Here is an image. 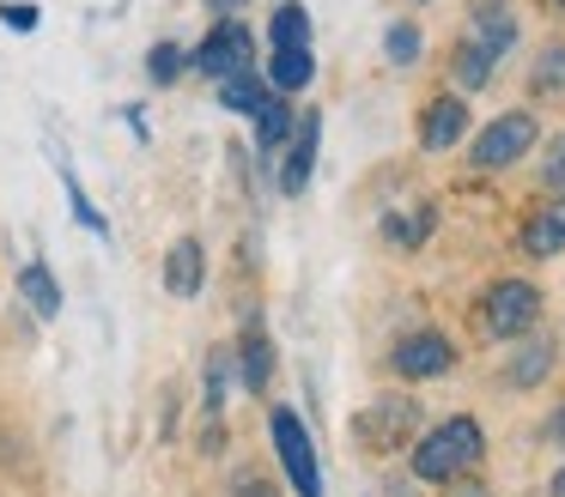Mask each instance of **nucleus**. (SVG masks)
<instances>
[{"label":"nucleus","instance_id":"b1692460","mask_svg":"<svg viewBox=\"0 0 565 497\" xmlns=\"http://www.w3.org/2000/svg\"><path fill=\"white\" fill-rule=\"evenodd\" d=\"M383 230H390V242H402V249H414V242H426V230H431V206H419L414 218L390 213V218H383Z\"/></svg>","mask_w":565,"mask_h":497},{"label":"nucleus","instance_id":"7ed1b4c3","mask_svg":"<svg viewBox=\"0 0 565 497\" xmlns=\"http://www.w3.org/2000/svg\"><path fill=\"white\" fill-rule=\"evenodd\" d=\"M268 431H274V449H280V467L292 479L298 497H322V473H317V443H310L305 419L292 407H274L268 412Z\"/></svg>","mask_w":565,"mask_h":497},{"label":"nucleus","instance_id":"bb28decb","mask_svg":"<svg viewBox=\"0 0 565 497\" xmlns=\"http://www.w3.org/2000/svg\"><path fill=\"white\" fill-rule=\"evenodd\" d=\"M0 19L13 24V31H38V19H43V12H38V7H0Z\"/></svg>","mask_w":565,"mask_h":497},{"label":"nucleus","instance_id":"a211bd4d","mask_svg":"<svg viewBox=\"0 0 565 497\" xmlns=\"http://www.w3.org/2000/svg\"><path fill=\"white\" fill-rule=\"evenodd\" d=\"M492 67H499V61H492L475 36H462V43H456V67L450 73H456V85H462V91H487Z\"/></svg>","mask_w":565,"mask_h":497},{"label":"nucleus","instance_id":"f03ea898","mask_svg":"<svg viewBox=\"0 0 565 497\" xmlns=\"http://www.w3.org/2000/svg\"><path fill=\"white\" fill-rule=\"evenodd\" d=\"M535 133H541V121L529 116V109H504V116H492L487 128L468 140V164H475V170H504V164H516V158L535 145Z\"/></svg>","mask_w":565,"mask_h":497},{"label":"nucleus","instance_id":"f3484780","mask_svg":"<svg viewBox=\"0 0 565 497\" xmlns=\"http://www.w3.org/2000/svg\"><path fill=\"white\" fill-rule=\"evenodd\" d=\"M547 370H553V339L535 334V339H529V346L511 358V370H504V376H511V388H535V382H547Z\"/></svg>","mask_w":565,"mask_h":497},{"label":"nucleus","instance_id":"5701e85b","mask_svg":"<svg viewBox=\"0 0 565 497\" xmlns=\"http://www.w3.org/2000/svg\"><path fill=\"white\" fill-rule=\"evenodd\" d=\"M189 67V48L183 43H152V55H147V73H152V85H177V73Z\"/></svg>","mask_w":565,"mask_h":497},{"label":"nucleus","instance_id":"f8f14e48","mask_svg":"<svg viewBox=\"0 0 565 497\" xmlns=\"http://www.w3.org/2000/svg\"><path fill=\"white\" fill-rule=\"evenodd\" d=\"M237 376H244L249 395H262V388L274 382V339L262 334L256 322L244 327V339H237Z\"/></svg>","mask_w":565,"mask_h":497},{"label":"nucleus","instance_id":"6e6552de","mask_svg":"<svg viewBox=\"0 0 565 497\" xmlns=\"http://www.w3.org/2000/svg\"><path fill=\"white\" fill-rule=\"evenodd\" d=\"M468 133H475L468 128V104L456 91H438L426 109H419V145H426V152H450V145H462Z\"/></svg>","mask_w":565,"mask_h":497},{"label":"nucleus","instance_id":"f257e3e1","mask_svg":"<svg viewBox=\"0 0 565 497\" xmlns=\"http://www.w3.org/2000/svg\"><path fill=\"white\" fill-rule=\"evenodd\" d=\"M480 455H487V431H480V419L456 412V419L431 424V431L419 436V449H414V479L450 485V479H462L468 467H480Z\"/></svg>","mask_w":565,"mask_h":497},{"label":"nucleus","instance_id":"7c9ffc66","mask_svg":"<svg viewBox=\"0 0 565 497\" xmlns=\"http://www.w3.org/2000/svg\"><path fill=\"white\" fill-rule=\"evenodd\" d=\"M419 7H426V0H419Z\"/></svg>","mask_w":565,"mask_h":497},{"label":"nucleus","instance_id":"ddd939ff","mask_svg":"<svg viewBox=\"0 0 565 497\" xmlns=\"http://www.w3.org/2000/svg\"><path fill=\"white\" fill-rule=\"evenodd\" d=\"M249 121H256V145H262V152H280V145L292 140V128H298L292 97H286V91H268V104H262Z\"/></svg>","mask_w":565,"mask_h":497},{"label":"nucleus","instance_id":"c85d7f7f","mask_svg":"<svg viewBox=\"0 0 565 497\" xmlns=\"http://www.w3.org/2000/svg\"><path fill=\"white\" fill-rule=\"evenodd\" d=\"M553 497H565V467H559V473H553Z\"/></svg>","mask_w":565,"mask_h":497},{"label":"nucleus","instance_id":"423d86ee","mask_svg":"<svg viewBox=\"0 0 565 497\" xmlns=\"http://www.w3.org/2000/svg\"><path fill=\"white\" fill-rule=\"evenodd\" d=\"M390 364H395V376H407V382H438V376L456 370V346L438 334V327H414V334L395 339Z\"/></svg>","mask_w":565,"mask_h":497},{"label":"nucleus","instance_id":"a878e982","mask_svg":"<svg viewBox=\"0 0 565 497\" xmlns=\"http://www.w3.org/2000/svg\"><path fill=\"white\" fill-rule=\"evenodd\" d=\"M62 182H67V201H74V218H79V225L98 230V237H110V230H104V213L86 201V194H79V182H74V176H62Z\"/></svg>","mask_w":565,"mask_h":497},{"label":"nucleus","instance_id":"4468645a","mask_svg":"<svg viewBox=\"0 0 565 497\" xmlns=\"http://www.w3.org/2000/svg\"><path fill=\"white\" fill-rule=\"evenodd\" d=\"M317 79V61H310V43H298V48H274V61H268V85L274 91H305V85Z\"/></svg>","mask_w":565,"mask_h":497},{"label":"nucleus","instance_id":"9d476101","mask_svg":"<svg viewBox=\"0 0 565 497\" xmlns=\"http://www.w3.org/2000/svg\"><path fill=\"white\" fill-rule=\"evenodd\" d=\"M468 36H475L492 61L511 55V48H516V12L504 7V0H475V31H468Z\"/></svg>","mask_w":565,"mask_h":497},{"label":"nucleus","instance_id":"1a4fd4ad","mask_svg":"<svg viewBox=\"0 0 565 497\" xmlns=\"http://www.w3.org/2000/svg\"><path fill=\"white\" fill-rule=\"evenodd\" d=\"M201 285H207V255H201L195 237H177L171 255H164V291L171 298H195Z\"/></svg>","mask_w":565,"mask_h":497},{"label":"nucleus","instance_id":"dca6fc26","mask_svg":"<svg viewBox=\"0 0 565 497\" xmlns=\"http://www.w3.org/2000/svg\"><path fill=\"white\" fill-rule=\"evenodd\" d=\"M19 291H25V303L50 322V315H62V285H55L50 261H31L25 273H19Z\"/></svg>","mask_w":565,"mask_h":497},{"label":"nucleus","instance_id":"aec40b11","mask_svg":"<svg viewBox=\"0 0 565 497\" xmlns=\"http://www.w3.org/2000/svg\"><path fill=\"white\" fill-rule=\"evenodd\" d=\"M268 36H274V48H298V43H310V12L298 7V0H280V7H274Z\"/></svg>","mask_w":565,"mask_h":497},{"label":"nucleus","instance_id":"6ab92c4d","mask_svg":"<svg viewBox=\"0 0 565 497\" xmlns=\"http://www.w3.org/2000/svg\"><path fill=\"white\" fill-rule=\"evenodd\" d=\"M529 91L535 97H565V43H547L529 67Z\"/></svg>","mask_w":565,"mask_h":497},{"label":"nucleus","instance_id":"2eb2a0df","mask_svg":"<svg viewBox=\"0 0 565 497\" xmlns=\"http://www.w3.org/2000/svg\"><path fill=\"white\" fill-rule=\"evenodd\" d=\"M268 91H274V85L256 79V67H244V73H232V79H220V104L237 109V116H256V109L268 104Z\"/></svg>","mask_w":565,"mask_h":497},{"label":"nucleus","instance_id":"2f4dec72","mask_svg":"<svg viewBox=\"0 0 565 497\" xmlns=\"http://www.w3.org/2000/svg\"><path fill=\"white\" fill-rule=\"evenodd\" d=\"M256 497H262V491H256Z\"/></svg>","mask_w":565,"mask_h":497},{"label":"nucleus","instance_id":"412c9836","mask_svg":"<svg viewBox=\"0 0 565 497\" xmlns=\"http://www.w3.org/2000/svg\"><path fill=\"white\" fill-rule=\"evenodd\" d=\"M419 36H426V31H419V24H407V19H402V24H390V31H383V55H390L395 67H414L419 48H426Z\"/></svg>","mask_w":565,"mask_h":497},{"label":"nucleus","instance_id":"9b49d317","mask_svg":"<svg viewBox=\"0 0 565 497\" xmlns=\"http://www.w3.org/2000/svg\"><path fill=\"white\" fill-rule=\"evenodd\" d=\"M523 249L535 255V261H547V255H565V194H559V201H547L541 213H529Z\"/></svg>","mask_w":565,"mask_h":497},{"label":"nucleus","instance_id":"393cba45","mask_svg":"<svg viewBox=\"0 0 565 497\" xmlns=\"http://www.w3.org/2000/svg\"><path fill=\"white\" fill-rule=\"evenodd\" d=\"M541 182H547L553 194H565V133H553V140H547V158H541Z\"/></svg>","mask_w":565,"mask_h":497},{"label":"nucleus","instance_id":"cd10ccee","mask_svg":"<svg viewBox=\"0 0 565 497\" xmlns=\"http://www.w3.org/2000/svg\"><path fill=\"white\" fill-rule=\"evenodd\" d=\"M547 436H553V443H565V407H559V412H553V419H547Z\"/></svg>","mask_w":565,"mask_h":497},{"label":"nucleus","instance_id":"0eeeda50","mask_svg":"<svg viewBox=\"0 0 565 497\" xmlns=\"http://www.w3.org/2000/svg\"><path fill=\"white\" fill-rule=\"evenodd\" d=\"M317 145H322V116L305 109L292 128V140L280 145V194H305L310 188V170H317Z\"/></svg>","mask_w":565,"mask_h":497},{"label":"nucleus","instance_id":"4be33fe9","mask_svg":"<svg viewBox=\"0 0 565 497\" xmlns=\"http://www.w3.org/2000/svg\"><path fill=\"white\" fill-rule=\"evenodd\" d=\"M225 388H232V352H225V346H213V352H207V419H220Z\"/></svg>","mask_w":565,"mask_h":497},{"label":"nucleus","instance_id":"39448f33","mask_svg":"<svg viewBox=\"0 0 565 497\" xmlns=\"http://www.w3.org/2000/svg\"><path fill=\"white\" fill-rule=\"evenodd\" d=\"M480 315H487L492 339H523V334H535V322H541V291L529 285V279H499V285L487 291V303H480Z\"/></svg>","mask_w":565,"mask_h":497},{"label":"nucleus","instance_id":"c756f323","mask_svg":"<svg viewBox=\"0 0 565 497\" xmlns=\"http://www.w3.org/2000/svg\"><path fill=\"white\" fill-rule=\"evenodd\" d=\"M553 7H565V0H553Z\"/></svg>","mask_w":565,"mask_h":497},{"label":"nucleus","instance_id":"20e7f679","mask_svg":"<svg viewBox=\"0 0 565 497\" xmlns=\"http://www.w3.org/2000/svg\"><path fill=\"white\" fill-rule=\"evenodd\" d=\"M189 67L207 73V79H232V73L256 67V36L244 31V19H220L195 48H189Z\"/></svg>","mask_w":565,"mask_h":497}]
</instances>
